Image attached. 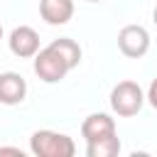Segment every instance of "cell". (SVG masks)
I'll use <instances>...</instances> for the list:
<instances>
[{
	"instance_id": "8",
	"label": "cell",
	"mask_w": 157,
	"mask_h": 157,
	"mask_svg": "<svg viewBox=\"0 0 157 157\" xmlns=\"http://www.w3.org/2000/svg\"><path fill=\"white\" fill-rule=\"evenodd\" d=\"M39 15L47 25H66L74 17V0H39Z\"/></svg>"
},
{
	"instance_id": "12",
	"label": "cell",
	"mask_w": 157,
	"mask_h": 157,
	"mask_svg": "<svg viewBox=\"0 0 157 157\" xmlns=\"http://www.w3.org/2000/svg\"><path fill=\"white\" fill-rule=\"evenodd\" d=\"M0 155H17V157H22V150L20 147H0Z\"/></svg>"
},
{
	"instance_id": "13",
	"label": "cell",
	"mask_w": 157,
	"mask_h": 157,
	"mask_svg": "<svg viewBox=\"0 0 157 157\" xmlns=\"http://www.w3.org/2000/svg\"><path fill=\"white\" fill-rule=\"evenodd\" d=\"M152 22H155V25H157V7H155V10H152Z\"/></svg>"
},
{
	"instance_id": "14",
	"label": "cell",
	"mask_w": 157,
	"mask_h": 157,
	"mask_svg": "<svg viewBox=\"0 0 157 157\" xmlns=\"http://www.w3.org/2000/svg\"><path fill=\"white\" fill-rule=\"evenodd\" d=\"M83 2H101V0H83Z\"/></svg>"
},
{
	"instance_id": "10",
	"label": "cell",
	"mask_w": 157,
	"mask_h": 157,
	"mask_svg": "<svg viewBox=\"0 0 157 157\" xmlns=\"http://www.w3.org/2000/svg\"><path fill=\"white\" fill-rule=\"evenodd\" d=\"M52 47L69 61L71 69H76V66L81 64V47H78V42H74L71 37H59V39L52 42Z\"/></svg>"
},
{
	"instance_id": "1",
	"label": "cell",
	"mask_w": 157,
	"mask_h": 157,
	"mask_svg": "<svg viewBox=\"0 0 157 157\" xmlns=\"http://www.w3.org/2000/svg\"><path fill=\"white\" fill-rule=\"evenodd\" d=\"M29 150L37 157H74L76 155L74 140L56 130H34L29 137Z\"/></svg>"
},
{
	"instance_id": "5",
	"label": "cell",
	"mask_w": 157,
	"mask_h": 157,
	"mask_svg": "<svg viewBox=\"0 0 157 157\" xmlns=\"http://www.w3.org/2000/svg\"><path fill=\"white\" fill-rule=\"evenodd\" d=\"M7 47H10V52H12L15 56H20V59H34V54L39 52V34H37L32 27L20 25V27H15V29L10 32Z\"/></svg>"
},
{
	"instance_id": "9",
	"label": "cell",
	"mask_w": 157,
	"mask_h": 157,
	"mask_svg": "<svg viewBox=\"0 0 157 157\" xmlns=\"http://www.w3.org/2000/svg\"><path fill=\"white\" fill-rule=\"evenodd\" d=\"M120 152V137L118 135H108L93 142H86V155L88 157H115Z\"/></svg>"
},
{
	"instance_id": "11",
	"label": "cell",
	"mask_w": 157,
	"mask_h": 157,
	"mask_svg": "<svg viewBox=\"0 0 157 157\" xmlns=\"http://www.w3.org/2000/svg\"><path fill=\"white\" fill-rule=\"evenodd\" d=\"M145 98H147V103L157 110V76L152 78V83H150V88H147V96H145Z\"/></svg>"
},
{
	"instance_id": "3",
	"label": "cell",
	"mask_w": 157,
	"mask_h": 157,
	"mask_svg": "<svg viewBox=\"0 0 157 157\" xmlns=\"http://www.w3.org/2000/svg\"><path fill=\"white\" fill-rule=\"evenodd\" d=\"M69 71H71L69 61L52 44H47L44 49H39L34 54V74L39 76V81H44V83H59Z\"/></svg>"
},
{
	"instance_id": "4",
	"label": "cell",
	"mask_w": 157,
	"mask_h": 157,
	"mask_svg": "<svg viewBox=\"0 0 157 157\" xmlns=\"http://www.w3.org/2000/svg\"><path fill=\"white\" fill-rule=\"evenodd\" d=\"M118 49L128 59H140L150 49V32L142 25H125L118 32Z\"/></svg>"
},
{
	"instance_id": "6",
	"label": "cell",
	"mask_w": 157,
	"mask_h": 157,
	"mask_svg": "<svg viewBox=\"0 0 157 157\" xmlns=\"http://www.w3.org/2000/svg\"><path fill=\"white\" fill-rule=\"evenodd\" d=\"M27 96V81L17 71H2L0 74V103L2 105H17Z\"/></svg>"
},
{
	"instance_id": "7",
	"label": "cell",
	"mask_w": 157,
	"mask_h": 157,
	"mask_svg": "<svg viewBox=\"0 0 157 157\" xmlns=\"http://www.w3.org/2000/svg\"><path fill=\"white\" fill-rule=\"evenodd\" d=\"M81 135H83L86 142H93V140L115 135V120H113L108 113H91V115L81 123Z\"/></svg>"
},
{
	"instance_id": "15",
	"label": "cell",
	"mask_w": 157,
	"mask_h": 157,
	"mask_svg": "<svg viewBox=\"0 0 157 157\" xmlns=\"http://www.w3.org/2000/svg\"><path fill=\"white\" fill-rule=\"evenodd\" d=\"M0 39H2V25H0Z\"/></svg>"
},
{
	"instance_id": "2",
	"label": "cell",
	"mask_w": 157,
	"mask_h": 157,
	"mask_svg": "<svg viewBox=\"0 0 157 157\" xmlns=\"http://www.w3.org/2000/svg\"><path fill=\"white\" fill-rule=\"evenodd\" d=\"M145 93L142 88L135 83V81H120L113 86L110 91V108L115 115L120 118H132L142 110V103H145Z\"/></svg>"
}]
</instances>
